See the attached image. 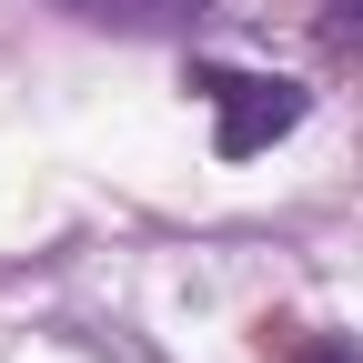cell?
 Instances as JSON below:
<instances>
[{
	"instance_id": "3",
	"label": "cell",
	"mask_w": 363,
	"mask_h": 363,
	"mask_svg": "<svg viewBox=\"0 0 363 363\" xmlns=\"http://www.w3.org/2000/svg\"><path fill=\"white\" fill-rule=\"evenodd\" d=\"M262 353H272V363H363V353H353V333H313V323H272V333H262Z\"/></svg>"
},
{
	"instance_id": "2",
	"label": "cell",
	"mask_w": 363,
	"mask_h": 363,
	"mask_svg": "<svg viewBox=\"0 0 363 363\" xmlns=\"http://www.w3.org/2000/svg\"><path fill=\"white\" fill-rule=\"evenodd\" d=\"M51 11L81 30H111V40H192L212 21V0H51Z\"/></svg>"
},
{
	"instance_id": "4",
	"label": "cell",
	"mask_w": 363,
	"mask_h": 363,
	"mask_svg": "<svg viewBox=\"0 0 363 363\" xmlns=\"http://www.w3.org/2000/svg\"><path fill=\"white\" fill-rule=\"evenodd\" d=\"M313 40H323L333 61H363V0H323V11H313Z\"/></svg>"
},
{
	"instance_id": "1",
	"label": "cell",
	"mask_w": 363,
	"mask_h": 363,
	"mask_svg": "<svg viewBox=\"0 0 363 363\" xmlns=\"http://www.w3.org/2000/svg\"><path fill=\"white\" fill-rule=\"evenodd\" d=\"M192 91L212 111V152L222 162H262L272 142H293L313 121V91L283 81V71H222V61H192Z\"/></svg>"
}]
</instances>
